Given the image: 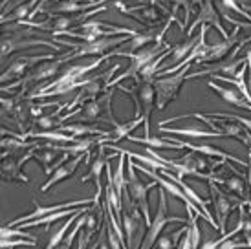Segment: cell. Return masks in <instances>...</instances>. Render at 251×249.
Returning <instances> with one entry per match:
<instances>
[{"mask_svg": "<svg viewBox=\"0 0 251 249\" xmlns=\"http://www.w3.org/2000/svg\"><path fill=\"white\" fill-rule=\"evenodd\" d=\"M39 147V143H29L24 139V136H17V134H11L9 132V139L4 138L2 139V149H4V154H2V158L4 156H17V154H21L24 149H35Z\"/></svg>", "mask_w": 251, "mask_h": 249, "instance_id": "cell-25", "label": "cell"}, {"mask_svg": "<svg viewBox=\"0 0 251 249\" xmlns=\"http://www.w3.org/2000/svg\"><path fill=\"white\" fill-rule=\"evenodd\" d=\"M125 158L126 154H119V161H118V167H116V173L112 176V180H114V187H116V193H118L119 198H123V194L126 191V180H125Z\"/></svg>", "mask_w": 251, "mask_h": 249, "instance_id": "cell-30", "label": "cell"}, {"mask_svg": "<svg viewBox=\"0 0 251 249\" xmlns=\"http://www.w3.org/2000/svg\"><path fill=\"white\" fill-rule=\"evenodd\" d=\"M118 90H123L125 94L134 99L136 104V116L134 118H143V128H145V136H151V114L154 110V99H156V90H154V83H147V81H138L134 88H125L118 84Z\"/></svg>", "mask_w": 251, "mask_h": 249, "instance_id": "cell-6", "label": "cell"}, {"mask_svg": "<svg viewBox=\"0 0 251 249\" xmlns=\"http://www.w3.org/2000/svg\"><path fill=\"white\" fill-rule=\"evenodd\" d=\"M105 216L101 218V229H99V236H98V244L94 246V249H112L110 248V242L106 240L108 236H106V224H105Z\"/></svg>", "mask_w": 251, "mask_h": 249, "instance_id": "cell-38", "label": "cell"}, {"mask_svg": "<svg viewBox=\"0 0 251 249\" xmlns=\"http://www.w3.org/2000/svg\"><path fill=\"white\" fill-rule=\"evenodd\" d=\"M2 59H6L7 55H11L15 51L24 48H33V46H46L51 48L53 51L61 50V44H57L55 41H48V39H41L39 29L29 28V26H21L19 22L4 26V35H2Z\"/></svg>", "mask_w": 251, "mask_h": 249, "instance_id": "cell-1", "label": "cell"}, {"mask_svg": "<svg viewBox=\"0 0 251 249\" xmlns=\"http://www.w3.org/2000/svg\"><path fill=\"white\" fill-rule=\"evenodd\" d=\"M227 169H229L231 176H226V178H218V176H213L211 180L215 181V183H218V185H224L229 193L237 194L238 198H242L244 201H250L248 198V187H246V181L244 178H242V174L237 173V169H233V167L229 165V161H227Z\"/></svg>", "mask_w": 251, "mask_h": 249, "instance_id": "cell-16", "label": "cell"}, {"mask_svg": "<svg viewBox=\"0 0 251 249\" xmlns=\"http://www.w3.org/2000/svg\"><path fill=\"white\" fill-rule=\"evenodd\" d=\"M21 2H22V4H24V2H29V0H21Z\"/></svg>", "mask_w": 251, "mask_h": 249, "instance_id": "cell-42", "label": "cell"}, {"mask_svg": "<svg viewBox=\"0 0 251 249\" xmlns=\"http://www.w3.org/2000/svg\"><path fill=\"white\" fill-rule=\"evenodd\" d=\"M88 213H90V211H86V213H83V215L77 218V222L72 225V231L68 233V236H66L63 242H61V246H59V248H55V249H72V246H74V240L81 235V229L84 227V222H86V216H88Z\"/></svg>", "mask_w": 251, "mask_h": 249, "instance_id": "cell-32", "label": "cell"}, {"mask_svg": "<svg viewBox=\"0 0 251 249\" xmlns=\"http://www.w3.org/2000/svg\"><path fill=\"white\" fill-rule=\"evenodd\" d=\"M160 132L163 134H171V136H180V138H196V139H207V138H227L224 132H216V130H203L200 126H185V128H167V126H158Z\"/></svg>", "mask_w": 251, "mask_h": 249, "instance_id": "cell-20", "label": "cell"}, {"mask_svg": "<svg viewBox=\"0 0 251 249\" xmlns=\"http://www.w3.org/2000/svg\"><path fill=\"white\" fill-rule=\"evenodd\" d=\"M0 236H2V238H26V240L37 242L35 236L26 233L24 229H15V227H9V225H4V227L0 229Z\"/></svg>", "mask_w": 251, "mask_h": 249, "instance_id": "cell-33", "label": "cell"}, {"mask_svg": "<svg viewBox=\"0 0 251 249\" xmlns=\"http://www.w3.org/2000/svg\"><path fill=\"white\" fill-rule=\"evenodd\" d=\"M37 242L26 240V238H2L0 248L2 249H15V248H35Z\"/></svg>", "mask_w": 251, "mask_h": 249, "instance_id": "cell-34", "label": "cell"}, {"mask_svg": "<svg viewBox=\"0 0 251 249\" xmlns=\"http://www.w3.org/2000/svg\"><path fill=\"white\" fill-rule=\"evenodd\" d=\"M158 209H156V215H154L151 225L147 227V233L143 236V242L138 249H152L156 246V240L160 238V235L165 231L169 224H185L187 220H183L181 216H171L169 215L167 207V193L160 187L158 191Z\"/></svg>", "mask_w": 251, "mask_h": 249, "instance_id": "cell-5", "label": "cell"}, {"mask_svg": "<svg viewBox=\"0 0 251 249\" xmlns=\"http://www.w3.org/2000/svg\"><path fill=\"white\" fill-rule=\"evenodd\" d=\"M242 7H244V9L248 11V13H251V4H244Z\"/></svg>", "mask_w": 251, "mask_h": 249, "instance_id": "cell-40", "label": "cell"}, {"mask_svg": "<svg viewBox=\"0 0 251 249\" xmlns=\"http://www.w3.org/2000/svg\"><path fill=\"white\" fill-rule=\"evenodd\" d=\"M88 242H90V238H86V236L81 233L79 238H77V248L75 249H86L88 248Z\"/></svg>", "mask_w": 251, "mask_h": 249, "instance_id": "cell-39", "label": "cell"}, {"mask_svg": "<svg viewBox=\"0 0 251 249\" xmlns=\"http://www.w3.org/2000/svg\"><path fill=\"white\" fill-rule=\"evenodd\" d=\"M90 207L92 205H84L79 213H75V215H72V218H68V220L64 222L63 225H59V227L53 231V235L50 236V240L46 242V246H44V249H55V248H59L61 246V242H63L64 238H66V235H68V229L74 225L77 222V218L83 215V213H86V211H90Z\"/></svg>", "mask_w": 251, "mask_h": 249, "instance_id": "cell-24", "label": "cell"}, {"mask_svg": "<svg viewBox=\"0 0 251 249\" xmlns=\"http://www.w3.org/2000/svg\"><path fill=\"white\" fill-rule=\"evenodd\" d=\"M134 2H138V4H141V2H143V0H134Z\"/></svg>", "mask_w": 251, "mask_h": 249, "instance_id": "cell-41", "label": "cell"}, {"mask_svg": "<svg viewBox=\"0 0 251 249\" xmlns=\"http://www.w3.org/2000/svg\"><path fill=\"white\" fill-rule=\"evenodd\" d=\"M126 39H128L126 35H119V37H106V39H98V41L92 42H83L77 46L74 53H68V61L86 55H105V53L118 48L119 44L126 42Z\"/></svg>", "mask_w": 251, "mask_h": 249, "instance_id": "cell-12", "label": "cell"}, {"mask_svg": "<svg viewBox=\"0 0 251 249\" xmlns=\"http://www.w3.org/2000/svg\"><path fill=\"white\" fill-rule=\"evenodd\" d=\"M193 64H187V66H173V68H163L158 74V75H169L173 74L171 77H163V79H156L154 81V90H156V108L158 110H163L169 103H173L180 92L181 84L187 81L189 70H191Z\"/></svg>", "mask_w": 251, "mask_h": 249, "instance_id": "cell-4", "label": "cell"}, {"mask_svg": "<svg viewBox=\"0 0 251 249\" xmlns=\"http://www.w3.org/2000/svg\"><path fill=\"white\" fill-rule=\"evenodd\" d=\"M55 130H61L64 134H70L74 138H83V136H108V132L99 130L96 126H90L86 123H68V124H61L57 126Z\"/></svg>", "mask_w": 251, "mask_h": 249, "instance_id": "cell-26", "label": "cell"}, {"mask_svg": "<svg viewBox=\"0 0 251 249\" xmlns=\"http://www.w3.org/2000/svg\"><path fill=\"white\" fill-rule=\"evenodd\" d=\"M24 163L21 158L15 159V156H4L2 158V165H0V174L4 181H22V183H29V178L22 173Z\"/></svg>", "mask_w": 251, "mask_h": 249, "instance_id": "cell-18", "label": "cell"}, {"mask_svg": "<svg viewBox=\"0 0 251 249\" xmlns=\"http://www.w3.org/2000/svg\"><path fill=\"white\" fill-rule=\"evenodd\" d=\"M116 90H118V88H110V90H106L103 96L86 101L83 106H79V110L68 112L66 116L59 118V121L63 123L66 119H72V118H75L77 114H81V118H79L81 123H83V121H105V123L112 124V128L118 126L119 121L114 118V112H112V97H114Z\"/></svg>", "mask_w": 251, "mask_h": 249, "instance_id": "cell-2", "label": "cell"}, {"mask_svg": "<svg viewBox=\"0 0 251 249\" xmlns=\"http://www.w3.org/2000/svg\"><path fill=\"white\" fill-rule=\"evenodd\" d=\"M51 59H55V53H48V55H22V57H17L13 61L9 62V66H7L4 72H2V77H0V81L2 84H7V81H19L22 79L24 75H28L31 70L39 66L41 62L44 61H51Z\"/></svg>", "mask_w": 251, "mask_h": 249, "instance_id": "cell-11", "label": "cell"}, {"mask_svg": "<svg viewBox=\"0 0 251 249\" xmlns=\"http://www.w3.org/2000/svg\"><path fill=\"white\" fill-rule=\"evenodd\" d=\"M57 150H51V149H48L46 145H42L41 149H37L35 152V158L37 161H41L42 167H44V173L48 174V176H51V167H53V163L57 161Z\"/></svg>", "mask_w": 251, "mask_h": 249, "instance_id": "cell-31", "label": "cell"}, {"mask_svg": "<svg viewBox=\"0 0 251 249\" xmlns=\"http://www.w3.org/2000/svg\"><path fill=\"white\" fill-rule=\"evenodd\" d=\"M176 249H181V248H180V246H178V248H176Z\"/></svg>", "mask_w": 251, "mask_h": 249, "instance_id": "cell-43", "label": "cell"}, {"mask_svg": "<svg viewBox=\"0 0 251 249\" xmlns=\"http://www.w3.org/2000/svg\"><path fill=\"white\" fill-rule=\"evenodd\" d=\"M209 193H211V201L215 203V213H216V222H218V225H220V233H226L224 229H226V224H227V218H229V215L235 211V209H238L242 203H244V200L242 198H238V196H235V194H227L224 193L222 189L218 187V183H215L213 180H209ZM248 205H250L251 201H246Z\"/></svg>", "mask_w": 251, "mask_h": 249, "instance_id": "cell-9", "label": "cell"}, {"mask_svg": "<svg viewBox=\"0 0 251 249\" xmlns=\"http://www.w3.org/2000/svg\"><path fill=\"white\" fill-rule=\"evenodd\" d=\"M198 6H200V11L196 15V19L193 21V24L189 26L187 29V37H193L196 28H200V26H211V28H215L216 31H220L224 39H229V33L226 31L222 24V17H220V11H218V7L215 6V0H200L198 2Z\"/></svg>", "mask_w": 251, "mask_h": 249, "instance_id": "cell-10", "label": "cell"}, {"mask_svg": "<svg viewBox=\"0 0 251 249\" xmlns=\"http://www.w3.org/2000/svg\"><path fill=\"white\" fill-rule=\"evenodd\" d=\"M128 158V156H126ZM128 180H126V185H128V193L132 196V200L138 203V207L141 209V215H143V220H145V225L149 227L151 225V222H152V216H151V205H149V191L154 189V187L158 185L156 181H145L140 180V176L136 173V161L132 158H128Z\"/></svg>", "mask_w": 251, "mask_h": 249, "instance_id": "cell-8", "label": "cell"}, {"mask_svg": "<svg viewBox=\"0 0 251 249\" xmlns=\"http://www.w3.org/2000/svg\"><path fill=\"white\" fill-rule=\"evenodd\" d=\"M140 124H145L143 123V118H134L130 121H126V123H119L118 126H114L108 132V136H99L98 145H114V143H118L121 139H126L130 136V132L134 128H138Z\"/></svg>", "mask_w": 251, "mask_h": 249, "instance_id": "cell-17", "label": "cell"}, {"mask_svg": "<svg viewBox=\"0 0 251 249\" xmlns=\"http://www.w3.org/2000/svg\"><path fill=\"white\" fill-rule=\"evenodd\" d=\"M128 141H134V143H140V145L151 147V149H156V150H161V149H167V150H181L183 145H181L178 139H167V138H156V136H143V138H136V136H128Z\"/></svg>", "mask_w": 251, "mask_h": 249, "instance_id": "cell-23", "label": "cell"}, {"mask_svg": "<svg viewBox=\"0 0 251 249\" xmlns=\"http://www.w3.org/2000/svg\"><path fill=\"white\" fill-rule=\"evenodd\" d=\"M178 141H180V139H178ZM180 143L183 145V149H187L191 152L203 154V156H207V158H220V159H224V161H235L238 165L248 167V163H244L242 159H238L237 156H231V154L224 152V150H220V149H216V147H213V145H193V143H189V141H180Z\"/></svg>", "mask_w": 251, "mask_h": 249, "instance_id": "cell-22", "label": "cell"}, {"mask_svg": "<svg viewBox=\"0 0 251 249\" xmlns=\"http://www.w3.org/2000/svg\"><path fill=\"white\" fill-rule=\"evenodd\" d=\"M88 154H90V152H88ZM88 154H79V156H74V158L68 159L66 163H63V165L57 169L55 173L50 176L48 181L41 187V193H46V191H50L53 185H57L59 181H63V180H66V178L74 176V174H75V171H77V167L81 165L84 159L88 158Z\"/></svg>", "mask_w": 251, "mask_h": 249, "instance_id": "cell-15", "label": "cell"}, {"mask_svg": "<svg viewBox=\"0 0 251 249\" xmlns=\"http://www.w3.org/2000/svg\"><path fill=\"white\" fill-rule=\"evenodd\" d=\"M61 35H68V37L79 39L83 42H92L98 41V39H106V37H119V35L136 37L138 31L130 28H119V26H114V24H108V22L103 21H90L77 26L75 31H64Z\"/></svg>", "mask_w": 251, "mask_h": 249, "instance_id": "cell-7", "label": "cell"}, {"mask_svg": "<svg viewBox=\"0 0 251 249\" xmlns=\"http://www.w3.org/2000/svg\"><path fill=\"white\" fill-rule=\"evenodd\" d=\"M33 124L42 128V130H55L57 126H61V121L57 119L55 114H50V116H42V118L33 119Z\"/></svg>", "mask_w": 251, "mask_h": 249, "instance_id": "cell-35", "label": "cell"}, {"mask_svg": "<svg viewBox=\"0 0 251 249\" xmlns=\"http://www.w3.org/2000/svg\"><path fill=\"white\" fill-rule=\"evenodd\" d=\"M220 4H222L224 9H227V11H235L237 15H242L244 19H248V21L251 22V13H248L244 7L238 4L237 0H220Z\"/></svg>", "mask_w": 251, "mask_h": 249, "instance_id": "cell-37", "label": "cell"}, {"mask_svg": "<svg viewBox=\"0 0 251 249\" xmlns=\"http://www.w3.org/2000/svg\"><path fill=\"white\" fill-rule=\"evenodd\" d=\"M169 50H173V44H167V42H163V44H152V46H149V48H143V50H138V51H123V50H118V57H128L130 59V66L118 75L116 79H112V88H116L123 79H136V83L140 81V74L141 70L149 66L154 59H158L161 53H165Z\"/></svg>", "mask_w": 251, "mask_h": 249, "instance_id": "cell-3", "label": "cell"}, {"mask_svg": "<svg viewBox=\"0 0 251 249\" xmlns=\"http://www.w3.org/2000/svg\"><path fill=\"white\" fill-rule=\"evenodd\" d=\"M207 86H209L211 90H215L226 103L233 104V106H237V108H244V110L251 112V104L246 101L244 97H242V94H240L237 88H233V86H222V84H216L215 81H207Z\"/></svg>", "mask_w": 251, "mask_h": 249, "instance_id": "cell-21", "label": "cell"}, {"mask_svg": "<svg viewBox=\"0 0 251 249\" xmlns=\"http://www.w3.org/2000/svg\"><path fill=\"white\" fill-rule=\"evenodd\" d=\"M187 213V231L181 238L180 248L181 249H198L200 248V242H202V229L198 225V220H196L195 211L191 209H185Z\"/></svg>", "mask_w": 251, "mask_h": 249, "instance_id": "cell-19", "label": "cell"}, {"mask_svg": "<svg viewBox=\"0 0 251 249\" xmlns=\"http://www.w3.org/2000/svg\"><path fill=\"white\" fill-rule=\"evenodd\" d=\"M77 211H81V207L63 209V211H57V213H51V215L41 216V218H35V220L24 222V224H21V227L26 229V227H39V225H50V224H55L57 220H61V218H64V216L74 215V213H77Z\"/></svg>", "mask_w": 251, "mask_h": 249, "instance_id": "cell-27", "label": "cell"}, {"mask_svg": "<svg viewBox=\"0 0 251 249\" xmlns=\"http://www.w3.org/2000/svg\"><path fill=\"white\" fill-rule=\"evenodd\" d=\"M167 2H171L173 4V13H176V9L178 7H181L183 11H185V24L189 22V17H191V13L195 11V2L198 4V0H167Z\"/></svg>", "mask_w": 251, "mask_h": 249, "instance_id": "cell-36", "label": "cell"}, {"mask_svg": "<svg viewBox=\"0 0 251 249\" xmlns=\"http://www.w3.org/2000/svg\"><path fill=\"white\" fill-rule=\"evenodd\" d=\"M185 231H187V227H181L178 231H173V233L171 231H163L160 235V238L156 240V246L152 249H176L180 246Z\"/></svg>", "mask_w": 251, "mask_h": 249, "instance_id": "cell-28", "label": "cell"}, {"mask_svg": "<svg viewBox=\"0 0 251 249\" xmlns=\"http://www.w3.org/2000/svg\"><path fill=\"white\" fill-rule=\"evenodd\" d=\"M106 147L105 145H98V152L94 156V159L90 161V165H88V173L84 174L83 178H81V183H86L88 180H94L96 183V205H99V201H101V193H103V185H101V173L106 169V163L110 161V158H116V154L112 152L110 158L105 154Z\"/></svg>", "mask_w": 251, "mask_h": 249, "instance_id": "cell-14", "label": "cell"}, {"mask_svg": "<svg viewBox=\"0 0 251 249\" xmlns=\"http://www.w3.org/2000/svg\"><path fill=\"white\" fill-rule=\"evenodd\" d=\"M198 41H200V35H198V37H191V39L180 42V44H173V61H171V68L176 66V64H180V62L193 51V48L196 46Z\"/></svg>", "mask_w": 251, "mask_h": 249, "instance_id": "cell-29", "label": "cell"}, {"mask_svg": "<svg viewBox=\"0 0 251 249\" xmlns=\"http://www.w3.org/2000/svg\"><path fill=\"white\" fill-rule=\"evenodd\" d=\"M35 201V211L33 213H28L24 216H19L15 218L13 222H9L7 225L9 227H17L24 222L35 220V218H41V216L51 215V213H57V211H63V209H72V207H84V205H94L96 203V198H81V200H72V201H63V203H57V205H41L37 200Z\"/></svg>", "mask_w": 251, "mask_h": 249, "instance_id": "cell-13", "label": "cell"}]
</instances>
